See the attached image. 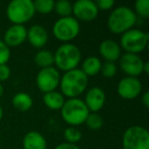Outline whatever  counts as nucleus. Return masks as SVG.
Wrapping results in <instances>:
<instances>
[{
  "instance_id": "1",
  "label": "nucleus",
  "mask_w": 149,
  "mask_h": 149,
  "mask_svg": "<svg viewBox=\"0 0 149 149\" xmlns=\"http://www.w3.org/2000/svg\"><path fill=\"white\" fill-rule=\"evenodd\" d=\"M88 86V77L80 68L68 70L60 77L59 87L61 94L70 98H78Z\"/></svg>"
},
{
  "instance_id": "2",
  "label": "nucleus",
  "mask_w": 149,
  "mask_h": 149,
  "mask_svg": "<svg viewBox=\"0 0 149 149\" xmlns=\"http://www.w3.org/2000/svg\"><path fill=\"white\" fill-rule=\"evenodd\" d=\"M137 19L138 17L132 8L129 6H118L110 13L107 19V27L111 33L122 35L134 28Z\"/></svg>"
},
{
  "instance_id": "3",
  "label": "nucleus",
  "mask_w": 149,
  "mask_h": 149,
  "mask_svg": "<svg viewBox=\"0 0 149 149\" xmlns=\"http://www.w3.org/2000/svg\"><path fill=\"white\" fill-rule=\"evenodd\" d=\"M53 54L56 68L63 72L78 68L81 62V51L78 46L72 43H63Z\"/></svg>"
},
{
  "instance_id": "4",
  "label": "nucleus",
  "mask_w": 149,
  "mask_h": 149,
  "mask_svg": "<svg viewBox=\"0 0 149 149\" xmlns=\"http://www.w3.org/2000/svg\"><path fill=\"white\" fill-rule=\"evenodd\" d=\"M60 111L63 120L70 127L84 124L90 113L86 104L80 98H70L65 100Z\"/></svg>"
},
{
  "instance_id": "5",
  "label": "nucleus",
  "mask_w": 149,
  "mask_h": 149,
  "mask_svg": "<svg viewBox=\"0 0 149 149\" xmlns=\"http://www.w3.org/2000/svg\"><path fill=\"white\" fill-rule=\"evenodd\" d=\"M35 8L32 0H13L6 7V17L13 25H23L33 19Z\"/></svg>"
},
{
  "instance_id": "6",
  "label": "nucleus",
  "mask_w": 149,
  "mask_h": 149,
  "mask_svg": "<svg viewBox=\"0 0 149 149\" xmlns=\"http://www.w3.org/2000/svg\"><path fill=\"white\" fill-rule=\"evenodd\" d=\"M149 42L148 33L139 29H131L122 34L120 48L125 49L127 53L138 54L146 49Z\"/></svg>"
},
{
  "instance_id": "7",
  "label": "nucleus",
  "mask_w": 149,
  "mask_h": 149,
  "mask_svg": "<svg viewBox=\"0 0 149 149\" xmlns=\"http://www.w3.org/2000/svg\"><path fill=\"white\" fill-rule=\"evenodd\" d=\"M123 149H149V133L141 126L129 127L122 139Z\"/></svg>"
},
{
  "instance_id": "8",
  "label": "nucleus",
  "mask_w": 149,
  "mask_h": 149,
  "mask_svg": "<svg viewBox=\"0 0 149 149\" xmlns=\"http://www.w3.org/2000/svg\"><path fill=\"white\" fill-rule=\"evenodd\" d=\"M80 23L74 17H59L54 23L52 32L54 37L64 43H70L80 33Z\"/></svg>"
},
{
  "instance_id": "9",
  "label": "nucleus",
  "mask_w": 149,
  "mask_h": 149,
  "mask_svg": "<svg viewBox=\"0 0 149 149\" xmlns=\"http://www.w3.org/2000/svg\"><path fill=\"white\" fill-rule=\"evenodd\" d=\"M60 74L59 72L54 66L41 68L36 77V84L38 89L43 93L56 91L59 86Z\"/></svg>"
},
{
  "instance_id": "10",
  "label": "nucleus",
  "mask_w": 149,
  "mask_h": 149,
  "mask_svg": "<svg viewBox=\"0 0 149 149\" xmlns=\"http://www.w3.org/2000/svg\"><path fill=\"white\" fill-rule=\"evenodd\" d=\"M98 13L99 10L92 0H78L72 4V15L77 21H94Z\"/></svg>"
},
{
  "instance_id": "11",
  "label": "nucleus",
  "mask_w": 149,
  "mask_h": 149,
  "mask_svg": "<svg viewBox=\"0 0 149 149\" xmlns=\"http://www.w3.org/2000/svg\"><path fill=\"white\" fill-rule=\"evenodd\" d=\"M143 59L138 54L125 53L120 57V66L127 77L138 78L143 74Z\"/></svg>"
},
{
  "instance_id": "12",
  "label": "nucleus",
  "mask_w": 149,
  "mask_h": 149,
  "mask_svg": "<svg viewBox=\"0 0 149 149\" xmlns=\"http://www.w3.org/2000/svg\"><path fill=\"white\" fill-rule=\"evenodd\" d=\"M118 94L126 100L137 98L142 91V84L138 78L125 77L118 84Z\"/></svg>"
},
{
  "instance_id": "13",
  "label": "nucleus",
  "mask_w": 149,
  "mask_h": 149,
  "mask_svg": "<svg viewBox=\"0 0 149 149\" xmlns=\"http://www.w3.org/2000/svg\"><path fill=\"white\" fill-rule=\"evenodd\" d=\"M83 101L90 112H98L105 103V93L100 87H92L87 91Z\"/></svg>"
},
{
  "instance_id": "14",
  "label": "nucleus",
  "mask_w": 149,
  "mask_h": 149,
  "mask_svg": "<svg viewBox=\"0 0 149 149\" xmlns=\"http://www.w3.org/2000/svg\"><path fill=\"white\" fill-rule=\"evenodd\" d=\"M27 40V29L24 25H13L4 34V42L8 47H15Z\"/></svg>"
},
{
  "instance_id": "15",
  "label": "nucleus",
  "mask_w": 149,
  "mask_h": 149,
  "mask_svg": "<svg viewBox=\"0 0 149 149\" xmlns=\"http://www.w3.org/2000/svg\"><path fill=\"white\" fill-rule=\"evenodd\" d=\"M120 46L112 39H106L102 41L99 45V53L105 61L116 62L120 59Z\"/></svg>"
},
{
  "instance_id": "16",
  "label": "nucleus",
  "mask_w": 149,
  "mask_h": 149,
  "mask_svg": "<svg viewBox=\"0 0 149 149\" xmlns=\"http://www.w3.org/2000/svg\"><path fill=\"white\" fill-rule=\"evenodd\" d=\"M27 39L35 48H43L48 41V33L44 27L34 25L27 30Z\"/></svg>"
},
{
  "instance_id": "17",
  "label": "nucleus",
  "mask_w": 149,
  "mask_h": 149,
  "mask_svg": "<svg viewBox=\"0 0 149 149\" xmlns=\"http://www.w3.org/2000/svg\"><path fill=\"white\" fill-rule=\"evenodd\" d=\"M23 147L24 149H46L47 141L41 133L30 131L24 137Z\"/></svg>"
},
{
  "instance_id": "18",
  "label": "nucleus",
  "mask_w": 149,
  "mask_h": 149,
  "mask_svg": "<svg viewBox=\"0 0 149 149\" xmlns=\"http://www.w3.org/2000/svg\"><path fill=\"white\" fill-rule=\"evenodd\" d=\"M102 62L96 56H88L83 62H82V68L80 70L84 72V74L89 77H94L96 74H98L101 70Z\"/></svg>"
},
{
  "instance_id": "19",
  "label": "nucleus",
  "mask_w": 149,
  "mask_h": 149,
  "mask_svg": "<svg viewBox=\"0 0 149 149\" xmlns=\"http://www.w3.org/2000/svg\"><path fill=\"white\" fill-rule=\"evenodd\" d=\"M64 96L58 91H52L48 93H44L43 102L49 109L59 110L64 104Z\"/></svg>"
},
{
  "instance_id": "20",
  "label": "nucleus",
  "mask_w": 149,
  "mask_h": 149,
  "mask_svg": "<svg viewBox=\"0 0 149 149\" xmlns=\"http://www.w3.org/2000/svg\"><path fill=\"white\" fill-rule=\"evenodd\" d=\"M13 105L19 111H27L33 106V98L26 92H19L13 97Z\"/></svg>"
},
{
  "instance_id": "21",
  "label": "nucleus",
  "mask_w": 149,
  "mask_h": 149,
  "mask_svg": "<svg viewBox=\"0 0 149 149\" xmlns=\"http://www.w3.org/2000/svg\"><path fill=\"white\" fill-rule=\"evenodd\" d=\"M34 61L40 68H50L54 64V54L49 50H39L34 57Z\"/></svg>"
},
{
  "instance_id": "22",
  "label": "nucleus",
  "mask_w": 149,
  "mask_h": 149,
  "mask_svg": "<svg viewBox=\"0 0 149 149\" xmlns=\"http://www.w3.org/2000/svg\"><path fill=\"white\" fill-rule=\"evenodd\" d=\"M54 10L60 17H72V4L68 0H59L54 3Z\"/></svg>"
},
{
  "instance_id": "23",
  "label": "nucleus",
  "mask_w": 149,
  "mask_h": 149,
  "mask_svg": "<svg viewBox=\"0 0 149 149\" xmlns=\"http://www.w3.org/2000/svg\"><path fill=\"white\" fill-rule=\"evenodd\" d=\"M35 11L42 15H47L54 10V1L53 0H36L33 1Z\"/></svg>"
},
{
  "instance_id": "24",
  "label": "nucleus",
  "mask_w": 149,
  "mask_h": 149,
  "mask_svg": "<svg viewBox=\"0 0 149 149\" xmlns=\"http://www.w3.org/2000/svg\"><path fill=\"white\" fill-rule=\"evenodd\" d=\"M85 124L89 129L93 131H97L103 126V118L97 112H90L85 120Z\"/></svg>"
},
{
  "instance_id": "25",
  "label": "nucleus",
  "mask_w": 149,
  "mask_h": 149,
  "mask_svg": "<svg viewBox=\"0 0 149 149\" xmlns=\"http://www.w3.org/2000/svg\"><path fill=\"white\" fill-rule=\"evenodd\" d=\"M63 137L65 139L66 143L70 144H77L82 139V133L80 130H78L76 127H68L64 130Z\"/></svg>"
},
{
  "instance_id": "26",
  "label": "nucleus",
  "mask_w": 149,
  "mask_h": 149,
  "mask_svg": "<svg viewBox=\"0 0 149 149\" xmlns=\"http://www.w3.org/2000/svg\"><path fill=\"white\" fill-rule=\"evenodd\" d=\"M135 15L142 19H148L149 17V0H137L135 2Z\"/></svg>"
},
{
  "instance_id": "27",
  "label": "nucleus",
  "mask_w": 149,
  "mask_h": 149,
  "mask_svg": "<svg viewBox=\"0 0 149 149\" xmlns=\"http://www.w3.org/2000/svg\"><path fill=\"white\" fill-rule=\"evenodd\" d=\"M101 72L102 76L105 78H112L116 76V62H110V61H105L104 63H102L101 65Z\"/></svg>"
},
{
  "instance_id": "28",
  "label": "nucleus",
  "mask_w": 149,
  "mask_h": 149,
  "mask_svg": "<svg viewBox=\"0 0 149 149\" xmlns=\"http://www.w3.org/2000/svg\"><path fill=\"white\" fill-rule=\"evenodd\" d=\"M9 58H10V49L2 40H0V65L6 64Z\"/></svg>"
},
{
  "instance_id": "29",
  "label": "nucleus",
  "mask_w": 149,
  "mask_h": 149,
  "mask_svg": "<svg viewBox=\"0 0 149 149\" xmlns=\"http://www.w3.org/2000/svg\"><path fill=\"white\" fill-rule=\"evenodd\" d=\"M98 10H109L114 6L113 0H97L95 2Z\"/></svg>"
},
{
  "instance_id": "30",
  "label": "nucleus",
  "mask_w": 149,
  "mask_h": 149,
  "mask_svg": "<svg viewBox=\"0 0 149 149\" xmlns=\"http://www.w3.org/2000/svg\"><path fill=\"white\" fill-rule=\"evenodd\" d=\"M11 74L10 68L7 64H1L0 65V82H4L9 79Z\"/></svg>"
},
{
  "instance_id": "31",
  "label": "nucleus",
  "mask_w": 149,
  "mask_h": 149,
  "mask_svg": "<svg viewBox=\"0 0 149 149\" xmlns=\"http://www.w3.org/2000/svg\"><path fill=\"white\" fill-rule=\"evenodd\" d=\"M54 149H80L79 146H77V144H70V143H60Z\"/></svg>"
},
{
  "instance_id": "32",
  "label": "nucleus",
  "mask_w": 149,
  "mask_h": 149,
  "mask_svg": "<svg viewBox=\"0 0 149 149\" xmlns=\"http://www.w3.org/2000/svg\"><path fill=\"white\" fill-rule=\"evenodd\" d=\"M141 100H142V104L145 106V107H149V93L148 92H145L144 94L141 97Z\"/></svg>"
},
{
  "instance_id": "33",
  "label": "nucleus",
  "mask_w": 149,
  "mask_h": 149,
  "mask_svg": "<svg viewBox=\"0 0 149 149\" xmlns=\"http://www.w3.org/2000/svg\"><path fill=\"white\" fill-rule=\"evenodd\" d=\"M143 72L149 74V62L148 61H144V63H143Z\"/></svg>"
},
{
  "instance_id": "34",
  "label": "nucleus",
  "mask_w": 149,
  "mask_h": 149,
  "mask_svg": "<svg viewBox=\"0 0 149 149\" xmlns=\"http://www.w3.org/2000/svg\"><path fill=\"white\" fill-rule=\"evenodd\" d=\"M3 93H4V88H3L2 84H0V98L2 97Z\"/></svg>"
},
{
  "instance_id": "35",
  "label": "nucleus",
  "mask_w": 149,
  "mask_h": 149,
  "mask_svg": "<svg viewBox=\"0 0 149 149\" xmlns=\"http://www.w3.org/2000/svg\"><path fill=\"white\" fill-rule=\"evenodd\" d=\"M3 118V109H2V106L0 105V120H2Z\"/></svg>"
}]
</instances>
